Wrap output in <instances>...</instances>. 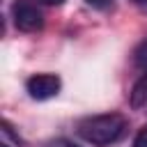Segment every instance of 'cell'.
Masks as SVG:
<instances>
[{"instance_id":"obj_4","label":"cell","mask_w":147,"mask_h":147,"mask_svg":"<svg viewBox=\"0 0 147 147\" xmlns=\"http://www.w3.org/2000/svg\"><path fill=\"white\" fill-rule=\"evenodd\" d=\"M129 101H131L133 108L147 106V74H142V76L136 80V85H133V90H131V94H129Z\"/></svg>"},{"instance_id":"obj_9","label":"cell","mask_w":147,"mask_h":147,"mask_svg":"<svg viewBox=\"0 0 147 147\" xmlns=\"http://www.w3.org/2000/svg\"><path fill=\"white\" fill-rule=\"evenodd\" d=\"M39 2H44V5H62L64 0H39Z\"/></svg>"},{"instance_id":"obj_3","label":"cell","mask_w":147,"mask_h":147,"mask_svg":"<svg viewBox=\"0 0 147 147\" xmlns=\"http://www.w3.org/2000/svg\"><path fill=\"white\" fill-rule=\"evenodd\" d=\"M62 87V80L55 76V74H34L25 80V90L32 99L37 101H46V99H53Z\"/></svg>"},{"instance_id":"obj_7","label":"cell","mask_w":147,"mask_h":147,"mask_svg":"<svg viewBox=\"0 0 147 147\" xmlns=\"http://www.w3.org/2000/svg\"><path fill=\"white\" fill-rule=\"evenodd\" d=\"M90 7H94V9H108L110 5H113V0H85Z\"/></svg>"},{"instance_id":"obj_5","label":"cell","mask_w":147,"mask_h":147,"mask_svg":"<svg viewBox=\"0 0 147 147\" xmlns=\"http://www.w3.org/2000/svg\"><path fill=\"white\" fill-rule=\"evenodd\" d=\"M136 64L147 71V39H145V41L138 46V51H136Z\"/></svg>"},{"instance_id":"obj_10","label":"cell","mask_w":147,"mask_h":147,"mask_svg":"<svg viewBox=\"0 0 147 147\" xmlns=\"http://www.w3.org/2000/svg\"><path fill=\"white\" fill-rule=\"evenodd\" d=\"M136 5H147V0H133Z\"/></svg>"},{"instance_id":"obj_11","label":"cell","mask_w":147,"mask_h":147,"mask_svg":"<svg viewBox=\"0 0 147 147\" xmlns=\"http://www.w3.org/2000/svg\"><path fill=\"white\" fill-rule=\"evenodd\" d=\"M0 147H9V145H7V142H2V145H0Z\"/></svg>"},{"instance_id":"obj_6","label":"cell","mask_w":147,"mask_h":147,"mask_svg":"<svg viewBox=\"0 0 147 147\" xmlns=\"http://www.w3.org/2000/svg\"><path fill=\"white\" fill-rule=\"evenodd\" d=\"M133 147H147V126H142L136 138H133Z\"/></svg>"},{"instance_id":"obj_1","label":"cell","mask_w":147,"mask_h":147,"mask_svg":"<svg viewBox=\"0 0 147 147\" xmlns=\"http://www.w3.org/2000/svg\"><path fill=\"white\" fill-rule=\"evenodd\" d=\"M124 131H126V117L119 113L94 115L78 124V136L94 147H108L117 142L124 136Z\"/></svg>"},{"instance_id":"obj_8","label":"cell","mask_w":147,"mask_h":147,"mask_svg":"<svg viewBox=\"0 0 147 147\" xmlns=\"http://www.w3.org/2000/svg\"><path fill=\"white\" fill-rule=\"evenodd\" d=\"M44 147H78V145H74L71 140H64V138H57V140H51L48 145H44Z\"/></svg>"},{"instance_id":"obj_2","label":"cell","mask_w":147,"mask_h":147,"mask_svg":"<svg viewBox=\"0 0 147 147\" xmlns=\"http://www.w3.org/2000/svg\"><path fill=\"white\" fill-rule=\"evenodd\" d=\"M11 18H14V25L18 30H23V32H37L44 25L41 9L32 0H14V5H11Z\"/></svg>"}]
</instances>
